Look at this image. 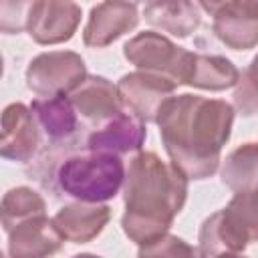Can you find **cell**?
Wrapping results in <instances>:
<instances>
[{
  "label": "cell",
  "mask_w": 258,
  "mask_h": 258,
  "mask_svg": "<svg viewBox=\"0 0 258 258\" xmlns=\"http://www.w3.org/2000/svg\"><path fill=\"white\" fill-rule=\"evenodd\" d=\"M159 137L169 161L187 179L212 177L232 135L234 107L224 99L171 95L157 115Z\"/></svg>",
  "instance_id": "6da1fadb"
},
{
  "label": "cell",
  "mask_w": 258,
  "mask_h": 258,
  "mask_svg": "<svg viewBox=\"0 0 258 258\" xmlns=\"http://www.w3.org/2000/svg\"><path fill=\"white\" fill-rule=\"evenodd\" d=\"M123 234L147 246L167 234L187 200V175L153 151H137L123 181Z\"/></svg>",
  "instance_id": "7a4b0ae2"
},
{
  "label": "cell",
  "mask_w": 258,
  "mask_h": 258,
  "mask_svg": "<svg viewBox=\"0 0 258 258\" xmlns=\"http://www.w3.org/2000/svg\"><path fill=\"white\" fill-rule=\"evenodd\" d=\"M125 171L121 155L87 149V153L69 155L60 161L54 179L64 196L77 202L103 204L119 194Z\"/></svg>",
  "instance_id": "3957f363"
},
{
  "label": "cell",
  "mask_w": 258,
  "mask_h": 258,
  "mask_svg": "<svg viewBox=\"0 0 258 258\" xmlns=\"http://www.w3.org/2000/svg\"><path fill=\"white\" fill-rule=\"evenodd\" d=\"M123 56L139 71L165 77L175 85H187L196 52L177 46L159 32L147 30L125 42Z\"/></svg>",
  "instance_id": "277c9868"
},
{
  "label": "cell",
  "mask_w": 258,
  "mask_h": 258,
  "mask_svg": "<svg viewBox=\"0 0 258 258\" xmlns=\"http://www.w3.org/2000/svg\"><path fill=\"white\" fill-rule=\"evenodd\" d=\"M85 79V60L73 50L40 52L26 69V87L36 97L71 95Z\"/></svg>",
  "instance_id": "5b68a950"
},
{
  "label": "cell",
  "mask_w": 258,
  "mask_h": 258,
  "mask_svg": "<svg viewBox=\"0 0 258 258\" xmlns=\"http://www.w3.org/2000/svg\"><path fill=\"white\" fill-rule=\"evenodd\" d=\"M175 87L177 85L173 81L139 69L123 75L117 83L123 111L133 113L145 123L157 121L161 105L173 95Z\"/></svg>",
  "instance_id": "8992f818"
},
{
  "label": "cell",
  "mask_w": 258,
  "mask_h": 258,
  "mask_svg": "<svg viewBox=\"0 0 258 258\" xmlns=\"http://www.w3.org/2000/svg\"><path fill=\"white\" fill-rule=\"evenodd\" d=\"M81 16V6L75 0H38L30 10L26 32L36 44H62L75 36Z\"/></svg>",
  "instance_id": "52a82bcc"
},
{
  "label": "cell",
  "mask_w": 258,
  "mask_h": 258,
  "mask_svg": "<svg viewBox=\"0 0 258 258\" xmlns=\"http://www.w3.org/2000/svg\"><path fill=\"white\" fill-rule=\"evenodd\" d=\"M42 145V129L30 107L12 103L2 113V143L0 153L4 159L26 163L34 159Z\"/></svg>",
  "instance_id": "ba28073f"
},
{
  "label": "cell",
  "mask_w": 258,
  "mask_h": 258,
  "mask_svg": "<svg viewBox=\"0 0 258 258\" xmlns=\"http://www.w3.org/2000/svg\"><path fill=\"white\" fill-rule=\"evenodd\" d=\"M139 24V12L131 0H103L91 8L83 28V42L91 48H105Z\"/></svg>",
  "instance_id": "9c48e42d"
},
{
  "label": "cell",
  "mask_w": 258,
  "mask_h": 258,
  "mask_svg": "<svg viewBox=\"0 0 258 258\" xmlns=\"http://www.w3.org/2000/svg\"><path fill=\"white\" fill-rule=\"evenodd\" d=\"M77 115L93 127H101L123 111L117 85L99 75H87V79L69 95Z\"/></svg>",
  "instance_id": "30bf717a"
},
{
  "label": "cell",
  "mask_w": 258,
  "mask_h": 258,
  "mask_svg": "<svg viewBox=\"0 0 258 258\" xmlns=\"http://www.w3.org/2000/svg\"><path fill=\"white\" fill-rule=\"evenodd\" d=\"M6 236H8V254L12 258L50 256L56 254L64 242L52 218H48L46 214H38L18 222L14 228L6 232Z\"/></svg>",
  "instance_id": "8fae6325"
},
{
  "label": "cell",
  "mask_w": 258,
  "mask_h": 258,
  "mask_svg": "<svg viewBox=\"0 0 258 258\" xmlns=\"http://www.w3.org/2000/svg\"><path fill=\"white\" fill-rule=\"evenodd\" d=\"M212 30L222 44L232 50H250L258 44V4L236 0L222 8L212 22Z\"/></svg>",
  "instance_id": "7c38bea8"
},
{
  "label": "cell",
  "mask_w": 258,
  "mask_h": 258,
  "mask_svg": "<svg viewBox=\"0 0 258 258\" xmlns=\"http://www.w3.org/2000/svg\"><path fill=\"white\" fill-rule=\"evenodd\" d=\"M147 137L145 121L135 117L129 111H121L101 127H97L89 139H87V149L91 151H103V153H133L141 151L143 143Z\"/></svg>",
  "instance_id": "4fadbf2b"
},
{
  "label": "cell",
  "mask_w": 258,
  "mask_h": 258,
  "mask_svg": "<svg viewBox=\"0 0 258 258\" xmlns=\"http://www.w3.org/2000/svg\"><path fill=\"white\" fill-rule=\"evenodd\" d=\"M111 220V208L105 204L91 202H75L60 208L52 222L62 234L64 240L75 244H87L95 240Z\"/></svg>",
  "instance_id": "5bb4252c"
},
{
  "label": "cell",
  "mask_w": 258,
  "mask_h": 258,
  "mask_svg": "<svg viewBox=\"0 0 258 258\" xmlns=\"http://www.w3.org/2000/svg\"><path fill=\"white\" fill-rule=\"evenodd\" d=\"M143 16L149 26L177 38H187L202 22L194 0H147Z\"/></svg>",
  "instance_id": "9a60e30c"
},
{
  "label": "cell",
  "mask_w": 258,
  "mask_h": 258,
  "mask_svg": "<svg viewBox=\"0 0 258 258\" xmlns=\"http://www.w3.org/2000/svg\"><path fill=\"white\" fill-rule=\"evenodd\" d=\"M30 109L42 129V135L50 143H62L77 131V111L69 95L56 97H36Z\"/></svg>",
  "instance_id": "2e32d148"
},
{
  "label": "cell",
  "mask_w": 258,
  "mask_h": 258,
  "mask_svg": "<svg viewBox=\"0 0 258 258\" xmlns=\"http://www.w3.org/2000/svg\"><path fill=\"white\" fill-rule=\"evenodd\" d=\"M240 81V71L232 60L218 54H198L194 56L191 73L187 79L189 87L206 91H226L236 87Z\"/></svg>",
  "instance_id": "e0dca14e"
},
{
  "label": "cell",
  "mask_w": 258,
  "mask_h": 258,
  "mask_svg": "<svg viewBox=\"0 0 258 258\" xmlns=\"http://www.w3.org/2000/svg\"><path fill=\"white\" fill-rule=\"evenodd\" d=\"M200 254L202 256H220V254H242L246 250V242L236 234V230L226 220L224 212L218 210L202 222L198 234Z\"/></svg>",
  "instance_id": "ac0fdd59"
},
{
  "label": "cell",
  "mask_w": 258,
  "mask_h": 258,
  "mask_svg": "<svg viewBox=\"0 0 258 258\" xmlns=\"http://www.w3.org/2000/svg\"><path fill=\"white\" fill-rule=\"evenodd\" d=\"M220 175L222 183L234 194L258 187V143H244L230 151Z\"/></svg>",
  "instance_id": "d6986e66"
},
{
  "label": "cell",
  "mask_w": 258,
  "mask_h": 258,
  "mask_svg": "<svg viewBox=\"0 0 258 258\" xmlns=\"http://www.w3.org/2000/svg\"><path fill=\"white\" fill-rule=\"evenodd\" d=\"M222 212L246 244L258 242V187L234 194Z\"/></svg>",
  "instance_id": "ffe728a7"
},
{
  "label": "cell",
  "mask_w": 258,
  "mask_h": 258,
  "mask_svg": "<svg viewBox=\"0 0 258 258\" xmlns=\"http://www.w3.org/2000/svg\"><path fill=\"white\" fill-rule=\"evenodd\" d=\"M0 214H2V228H4V232H8L22 220H28L38 214H46V204H44L42 196L36 194L32 187L20 185V187H12L4 194Z\"/></svg>",
  "instance_id": "44dd1931"
},
{
  "label": "cell",
  "mask_w": 258,
  "mask_h": 258,
  "mask_svg": "<svg viewBox=\"0 0 258 258\" xmlns=\"http://www.w3.org/2000/svg\"><path fill=\"white\" fill-rule=\"evenodd\" d=\"M234 105L246 117L258 115V54L252 58V62L236 85Z\"/></svg>",
  "instance_id": "7402d4cb"
},
{
  "label": "cell",
  "mask_w": 258,
  "mask_h": 258,
  "mask_svg": "<svg viewBox=\"0 0 258 258\" xmlns=\"http://www.w3.org/2000/svg\"><path fill=\"white\" fill-rule=\"evenodd\" d=\"M38 0H0V28L4 34H18L26 30L32 6Z\"/></svg>",
  "instance_id": "603a6c76"
},
{
  "label": "cell",
  "mask_w": 258,
  "mask_h": 258,
  "mask_svg": "<svg viewBox=\"0 0 258 258\" xmlns=\"http://www.w3.org/2000/svg\"><path fill=\"white\" fill-rule=\"evenodd\" d=\"M181 254L191 256L196 254V250L187 246L181 238L171 236V234H163L155 242L147 246H139V256H181Z\"/></svg>",
  "instance_id": "cb8c5ba5"
},
{
  "label": "cell",
  "mask_w": 258,
  "mask_h": 258,
  "mask_svg": "<svg viewBox=\"0 0 258 258\" xmlns=\"http://www.w3.org/2000/svg\"><path fill=\"white\" fill-rule=\"evenodd\" d=\"M196 2L200 4V8H202L206 14L216 16L222 8H226L228 4H232V2H236V0H196Z\"/></svg>",
  "instance_id": "d4e9b609"
},
{
  "label": "cell",
  "mask_w": 258,
  "mask_h": 258,
  "mask_svg": "<svg viewBox=\"0 0 258 258\" xmlns=\"http://www.w3.org/2000/svg\"><path fill=\"white\" fill-rule=\"evenodd\" d=\"M131 2H147V0H131Z\"/></svg>",
  "instance_id": "484cf974"
},
{
  "label": "cell",
  "mask_w": 258,
  "mask_h": 258,
  "mask_svg": "<svg viewBox=\"0 0 258 258\" xmlns=\"http://www.w3.org/2000/svg\"><path fill=\"white\" fill-rule=\"evenodd\" d=\"M250 2H254V4H258V0H250Z\"/></svg>",
  "instance_id": "4316f807"
}]
</instances>
